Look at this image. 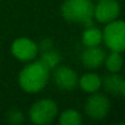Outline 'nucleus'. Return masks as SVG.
<instances>
[{"instance_id":"f257e3e1","label":"nucleus","mask_w":125,"mask_h":125,"mask_svg":"<svg viewBox=\"0 0 125 125\" xmlns=\"http://www.w3.org/2000/svg\"><path fill=\"white\" fill-rule=\"evenodd\" d=\"M49 79V69L39 60L27 65L19 76V82L26 92H39L44 88Z\"/></svg>"},{"instance_id":"f03ea898","label":"nucleus","mask_w":125,"mask_h":125,"mask_svg":"<svg viewBox=\"0 0 125 125\" xmlns=\"http://www.w3.org/2000/svg\"><path fill=\"white\" fill-rule=\"evenodd\" d=\"M94 5L91 0H66L61 6V14L66 21L79 22L86 27L92 26Z\"/></svg>"},{"instance_id":"7ed1b4c3","label":"nucleus","mask_w":125,"mask_h":125,"mask_svg":"<svg viewBox=\"0 0 125 125\" xmlns=\"http://www.w3.org/2000/svg\"><path fill=\"white\" fill-rule=\"evenodd\" d=\"M102 37L107 47L112 52H123L125 49V25L123 21H112L108 22V26L104 28Z\"/></svg>"},{"instance_id":"20e7f679","label":"nucleus","mask_w":125,"mask_h":125,"mask_svg":"<svg viewBox=\"0 0 125 125\" xmlns=\"http://www.w3.org/2000/svg\"><path fill=\"white\" fill-rule=\"evenodd\" d=\"M58 114L56 103L52 99H41L36 102L30 110V119L33 124H50Z\"/></svg>"},{"instance_id":"39448f33","label":"nucleus","mask_w":125,"mask_h":125,"mask_svg":"<svg viewBox=\"0 0 125 125\" xmlns=\"http://www.w3.org/2000/svg\"><path fill=\"white\" fill-rule=\"evenodd\" d=\"M109 108H110L109 99L101 93L92 94L87 99L86 105H85V110L87 115L91 119H96V120L105 118L109 112Z\"/></svg>"},{"instance_id":"423d86ee","label":"nucleus","mask_w":125,"mask_h":125,"mask_svg":"<svg viewBox=\"0 0 125 125\" xmlns=\"http://www.w3.org/2000/svg\"><path fill=\"white\" fill-rule=\"evenodd\" d=\"M120 12V5L116 0H99L93 10V16L97 21L108 23L116 20Z\"/></svg>"},{"instance_id":"0eeeda50","label":"nucleus","mask_w":125,"mask_h":125,"mask_svg":"<svg viewBox=\"0 0 125 125\" xmlns=\"http://www.w3.org/2000/svg\"><path fill=\"white\" fill-rule=\"evenodd\" d=\"M37 44L28 38H19L11 45V52L15 58L21 61H30L37 55Z\"/></svg>"},{"instance_id":"6e6552de","label":"nucleus","mask_w":125,"mask_h":125,"mask_svg":"<svg viewBox=\"0 0 125 125\" xmlns=\"http://www.w3.org/2000/svg\"><path fill=\"white\" fill-rule=\"evenodd\" d=\"M54 81L59 88L65 91L74 90L79 83L76 73L68 66H59L54 71Z\"/></svg>"},{"instance_id":"1a4fd4ad","label":"nucleus","mask_w":125,"mask_h":125,"mask_svg":"<svg viewBox=\"0 0 125 125\" xmlns=\"http://www.w3.org/2000/svg\"><path fill=\"white\" fill-rule=\"evenodd\" d=\"M81 60L85 66H87L90 69H96V68H99L104 62L105 53L98 45L97 47H87V49H85V52L81 55Z\"/></svg>"},{"instance_id":"9d476101","label":"nucleus","mask_w":125,"mask_h":125,"mask_svg":"<svg viewBox=\"0 0 125 125\" xmlns=\"http://www.w3.org/2000/svg\"><path fill=\"white\" fill-rule=\"evenodd\" d=\"M104 88L114 94V96H119L123 97L125 93V82L123 80V77L120 75H118L116 73H113L112 75H107L104 77V80L102 81Z\"/></svg>"},{"instance_id":"9b49d317","label":"nucleus","mask_w":125,"mask_h":125,"mask_svg":"<svg viewBox=\"0 0 125 125\" xmlns=\"http://www.w3.org/2000/svg\"><path fill=\"white\" fill-rule=\"evenodd\" d=\"M79 83H80V87L85 92L93 93L102 86V80L96 74H86L80 79Z\"/></svg>"},{"instance_id":"f8f14e48","label":"nucleus","mask_w":125,"mask_h":125,"mask_svg":"<svg viewBox=\"0 0 125 125\" xmlns=\"http://www.w3.org/2000/svg\"><path fill=\"white\" fill-rule=\"evenodd\" d=\"M103 37H102V32L96 28L90 26L88 28H86L82 33V43L86 47H97L101 44Z\"/></svg>"},{"instance_id":"ddd939ff","label":"nucleus","mask_w":125,"mask_h":125,"mask_svg":"<svg viewBox=\"0 0 125 125\" xmlns=\"http://www.w3.org/2000/svg\"><path fill=\"white\" fill-rule=\"evenodd\" d=\"M81 121H82V119H81L80 113L74 109L62 112V114L59 118V123L61 125H80Z\"/></svg>"},{"instance_id":"4468645a","label":"nucleus","mask_w":125,"mask_h":125,"mask_svg":"<svg viewBox=\"0 0 125 125\" xmlns=\"http://www.w3.org/2000/svg\"><path fill=\"white\" fill-rule=\"evenodd\" d=\"M61 58H60V54L56 53V52H53V50H47L43 53L42 58H41V62H43V64L50 70V69H54L59 65Z\"/></svg>"},{"instance_id":"2eb2a0df","label":"nucleus","mask_w":125,"mask_h":125,"mask_svg":"<svg viewBox=\"0 0 125 125\" xmlns=\"http://www.w3.org/2000/svg\"><path fill=\"white\" fill-rule=\"evenodd\" d=\"M104 61H105L107 69L110 73H118L123 66V58L119 52H113L110 55L107 56V59Z\"/></svg>"},{"instance_id":"dca6fc26","label":"nucleus","mask_w":125,"mask_h":125,"mask_svg":"<svg viewBox=\"0 0 125 125\" xmlns=\"http://www.w3.org/2000/svg\"><path fill=\"white\" fill-rule=\"evenodd\" d=\"M8 119H9V121L12 123V124H21V123L23 121V115H22V113H21L20 110L14 109V110L9 112Z\"/></svg>"},{"instance_id":"f3484780","label":"nucleus","mask_w":125,"mask_h":125,"mask_svg":"<svg viewBox=\"0 0 125 125\" xmlns=\"http://www.w3.org/2000/svg\"><path fill=\"white\" fill-rule=\"evenodd\" d=\"M98 1H99V0H98Z\"/></svg>"}]
</instances>
